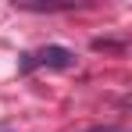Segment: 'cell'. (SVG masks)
<instances>
[{
	"label": "cell",
	"instance_id": "obj_1",
	"mask_svg": "<svg viewBox=\"0 0 132 132\" xmlns=\"http://www.w3.org/2000/svg\"><path fill=\"white\" fill-rule=\"evenodd\" d=\"M32 64H43V68H71L75 64V54L68 46H43L39 54H32Z\"/></svg>",
	"mask_w": 132,
	"mask_h": 132
},
{
	"label": "cell",
	"instance_id": "obj_2",
	"mask_svg": "<svg viewBox=\"0 0 132 132\" xmlns=\"http://www.w3.org/2000/svg\"><path fill=\"white\" fill-rule=\"evenodd\" d=\"M89 132H121V129H114V125H104V129H89Z\"/></svg>",
	"mask_w": 132,
	"mask_h": 132
},
{
	"label": "cell",
	"instance_id": "obj_3",
	"mask_svg": "<svg viewBox=\"0 0 132 132\" xmlns=\"http://www.w3.org/2000/svg\"><path fill=\"white\" fill-rule=\"evenodd\" d=\"M0 132H11V129H7V125H0Z\"/></svg>",
	"mask_w": 132,
	"mask_h": 132
}]
</instances>
